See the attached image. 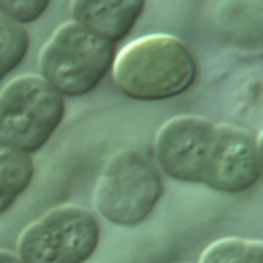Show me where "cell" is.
Listing matches in <instances>:
<instances>
[{
    "label": "cell",
    "mask_w": 263,
    "mask_h": 263,
    "mask_svg": "<svg viewBox=\"0 0 263 263\" xmlns=\"http://www.w3.org/2000/svg\"><path fill=\"white\" fill-rule=\"evenodd\" d=\"M116 45L69 20L62 23L39 54L40 77L63 99L91 92L109 72Z\"/></svg>",
    "instance_id": "7a4b0ae2"
},
{
    "label": "cell",
    "mask_w": 263,
    "mask_h": 263,
    "mask_svg": "<svg viewBox=\"0 0 263 263\" xmlns=\"http://www.w3.org/2000/svg\"><path fill=\"white\" fill-rule=\"evenodd\" d=\"M163 194L162 179L149 157L125 148L109 157L94 190L99 214L119 227L143 223Z\"/></svg>",
    "instance_id": "3957f363"
},
{
    "label": "cell",
    "mask_w": 263,
    "mask_h": 263,
    "mask_svg": "<svg viewBox=\"0 0 263 263\" xmlns=\"http://www.w3.org/2000/svg\"><path fill=\"white\" fill-rule=\"evenodd\" d=\"M100 227L85 208L62 205L28 225L17 240L22 263H83L99 247Z\"/></svg>",
    "instance_id": "5b68a950"
},
{
    "label": "cell",
    "mask_w": 263,
    "mask_h": 263,
    "mask_svg": "<svg viewBox=\"0 0 263 263\" xmlns=\"http://www.w3.org/2000/svg\"><path fill=\"white\" fill-rule=\"evenodd\" d=\"M28 49V31L0 15V82L22 63Z\"/></svg>",
    "instance_id": "8fae6325"
},
{
    "label": "cell",
    "mask_w": 263,
    "mask_h": 263,
    "mask_svg": "<svg viewBox=\"0 0 263 263\" xmlns=\"http://www.w3.org/2000/svg\"><path fill=\"white\" fill-rule=\"evenodd\" d=\"M49 6V2L42 0H14V2H0V15L17 23L25 25L37 20L43 15L45 9Z\"/></svg>",
    "instance_id": "7c38bea8"
},
{
    "label": "cell",
    "mask_w": 263,
    "mask_h": 263,
    "mask_svg": "<svg viewBox=\"0 0 263 263\" xmlns=\"http://www.w3.org/2000/svg\"><path fill=\"white\" fill-rule=\"evenodd\" d=\"M199 263H263V243L237 237L220 239L202 253Z\"/></svg>",
    "instance_id": "30bf717a"
},
{
    "label": "cell",
    "mask_w": 263,
    "mask_h": 263,
    "mask_svg": "<svg viewBox=\"0 0 263 263\" xmlns=\"http://www.w3.org/2000/svg\"><path fill=\"white\" fill-rule=\"evenodd\" d=\"M145 2H71L72 22L111 42L126 37L140 18Z\"/></svg>",
    "instance_id": "ba28073f"
},
{
    "label": "cell",
    "mask_w": 263,
    "mask_h": 263,
    "mask_svg": "<svg viewBox=\"0 0 263 263\" xmlns=\"http://www.w3.org/2000/svg\"><path fill=\"white\" fill-rule=\"evenodd\" d=\"M34 177L31 156L0 142V214L29 188Z\"/></svg>",
    "instance_id": "9c48e42d"
},
{
    "label": "cell",
    "mask_w": 263,
    "mask_h": 263,
    "mask_svg": "<svg viewBox=\"0 0 263 263\" xmlns=\"http://www.w3.org/2000/svg\"><path fill=\"white\" fill-rule=\"evenodd\" d=\"M260 173V143L253 133L237 125H216L202 183L236 194L254 186Z\"/></svg>",
    "instance_id": "8992f818"
},
{
    "label": "cell",
    "mask_w": 263,
    "mask_h": 263,
    "mask_svg": "<svg viewBox=\"0 0 263 263\" xmlns=\"http://www.w3.org/2000/svg\"><path fill=\"white\" fill-rule=\"evenodd\" d=\"M117 89L133 100L157 102L186 92L197 76L196 60L177 37L151 34L123 46L112 63Z\"/></svg>",
    "instance_id": "6da1fadb"
},
{
    "label": "cell",
    "mask_w": 263,
    "mask_h": 263,
    "mask_svg": "<svg viewBox=\"0 0 263 263\" xmlns=\"http://www.w3.org/2000/svg\"><path fill=\"white\" fill-rule=\"evenodd\" d=\"M214 123L202 116H177L160 126L154 140V154L174 180L202 183L210 154Z\"/></svg>",
    "instance_id": "52a82bcc"
},
{
    "label": "cell",
    "mask_w": 263,
    "mask_h": 263,
    "mask_svg": "<svg viewBox=\"0 0 263 263\" xmlns=\"http://www.w3.org/2000/svg\"><path fill=\"white\" fill-rule=\"evenodd\" d=\"M0 263H22L18 256L8 250H0Z\"/></svg>",
    "instance_id": "4fadbf2b"
},
{
    "label": "cell",
    "mask_w": 263,
    "mask_h": 263,
    "mask_svg": "<svg viewBox=\"0 0 263 263\" xmlns=\"http://www.w3.org/2000/svg\"><path fill=\"white\" fill-rule=\"evenodd\" d=\"M65 117V99L40 76L25 74L0 91V142L26 154L45 146Z\"/></svg>",
    "instance_id": "277c9868"
}]
</instances>
